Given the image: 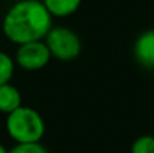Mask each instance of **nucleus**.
<instances>
[{"label": "nucleus", "instance_id": "obj_1", "mask_svg": "<svg viewBox=\"0 0 154 153\" xmlns=\"http://www.w3.org/2000/svg\"><path fill=\"white\" fill-rule=\"evenodd\" d=\"M3 35L17 45L42 41L52 29V15L41 0L14 3L2 23Z\"/></svg>", "mask_w": 154, "mask_h": 153}, {"label": "nucleus", "instance_id": "obj_2", "mask_svg": "<svg viewBox=\"0 0 154 153\" xmlns=\"http://www.w3.org/2000/svg\"><path fill=\"white\" fill-rule=\"evenodd\" d=\"M8 135L17 144L41 143L45 134V122L42 116L32 107H20L6 117Z\"/></svg>", "mask_w": 154, "mask_h": 153}, {"label": "nucleus", "instance_id": "obj_3", "mask_svg": "<svg viewBox=\"0 0 154 153\" xmlns=\"http://www.w3.org/2000/svg\"><path fill=\"white\" fill-rule=\"evenodd\" d=\"M45 44L52 57L61 62L75 60L82 48L79 36L67 27H52L45 38Z\"/></svg>", "mask_w": 154, "mask_h": 153}, {"label": "nucleus", "instance_id": "obj_4", "mask_svg": "<svg viewBox=\"0 0 154 153\" xmlns=\"http://www.w3.org/2000/svg\"><path fill=\"white\" fill-rule=\"evenodd\" d=\"M51 51L47 47L45 41L29 42L18 45L15 53V63L24 71H39L44 69L51 60Z\"/></svg>", "mask_w": 154, "mask_h": 153}, {"label": "nucleus", "instance_id": "obj_5", "mask_svg": "<svg viewBox=\"0 0 154 153\" xmlns=\"http://www.w3.org/2000/svg\"><path fill=\"white\" fill-rule=\"evenodd\" d=\"M133 54L141 66L154 69V29L142 32L136 38L133 44Z\"/></svg>", "mask_w": 154, "mask_h": 153}, {"label": "nucleus", "instance_id": "obj_6", "mask_svg": "<svg viewBox=\"0 0 154 153\" xmlns=\"http://www.w3.org/2000/svg\"><path fill=\"white\" fill-rule=\"evenodd\" d=\"M20 107H23V98L20 90L9 83L0 86V113L9 116Z\"/></svg>", "mask_w": 154, "mask_h": 153}, {"label": "nucleus", "instance_id": "obj_7", "mask_svg": "<svg viewBox=\"0 0 154 153\" xmlns=\"http://www.w3.org/2000/svg\"><path fill=\"white\" fill-rule=\"evenodd\" d=\"M52 17H69L78 11L82 0H42Z\"/></svg>", "mask_w": 154, "mask_h": 153}, {"label": "nucleus", "instance_id": "obj_8", "mask_svg": "<svg viewBox=\"0 0 154 153\" xmlns=\"http://www.w3.org/2000/svg\"><path fill=\"white\" fill-rule=\"evenodd\" d=\"M14 72H15V60L9 54L0 51V86L8 84L12 80Z\"/></svg>", "mask_w": 154, "mask_h": 153}, {"label": "nucleus", "instance_id": "obj_9", "mask_svg": "<svg viewBox=\"0 0 154 153\" xmlns=\"http://www.w3.org/2000/svg\"><path fill=\"white\" fill-rule=\"evenodd\" d=\"M130 153H154V137L141 135L132 143Z\"/></svg>", "mask_w": 154, "mask_h": 153}, {"label": "nucleus", "instance_id": "obj_10", "mask_svg": "<svg viewBox=\"0 0 154 153\" xmlns=\"http://www.w3.org/2000/svg\"><path fill=\"white\" fill-rule=\"evenodd\" d=\"M9 153H50L48 149L41 143H27V144H15Z\"/></svg>", "mask_w": 154, "mask_h": 153}, {"label": "nucleus", "instance_id": "obj_11", "mask_svg": "<svg viewBox=\"0 0 154 153\" xmlns=\"http://www.w3.org/2000/svg\"><path fill=\"white\" fill-rule=\"evenodd\" d=\"M0 153H9V150H8V149H6V147L2 144V143H0Z\"/></svg>", "mask_w": 154, "mask_h": 153}]
</instances>
